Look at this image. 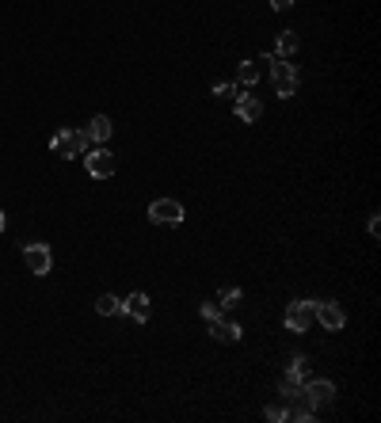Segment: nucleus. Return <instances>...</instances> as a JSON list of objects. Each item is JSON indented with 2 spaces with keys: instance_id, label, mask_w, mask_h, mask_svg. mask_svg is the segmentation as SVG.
Wrapping results in <instances>:
<instances>
[{
  "instance_id": "15",
  "label": "nucleus",
  "mask_w": 381,
  "mask_h": 423,
  "mask_svg": "<svg viewBox=\"0 0 381 423\" xmlns=\"http://www.w3.org/2000/svg\"><path fill=\"white\" fill-rule=\"evenodd\" d=\"M305 377H309V366H305V359H293V362H290V370H286V377H282V382L305 385Z\"/></svg>"
},
{
  "instance_id": "9",
  "label": "nucleus",
  "mask_w": 381,
  "mask_h": 423,
  "mask_svg": "<svg viewBox=\"0 0 381 423\" xmlns=\"http://www.w3.org/2000/svg\"><path fill=\"white\" fill-rule=\"evenodd\" d=\"M206 324H210V335L218 343H240V335H244L237 321H225V317H214V321H206Z\"/></svg>"
},
{
  "instance_id": "20",
  "label": "nucleus",
  "mask_w": 381,
  "mask_h": 423,
  "mask_svg": "<svg viewBox=\"0 0 381 423\" xmlns=\"http://www.w3.org/2000/svg\"><path fill=\"white\" fill-rule=\"evenodd\" d=\"M267 419H271V423H282L286 419V404L279 401V404H267Z\"/></svg>"
},
{
  "instance_id": "16",
  "label": "nucleus",
  "mask_w": 381,
  "mask_h": 423,
  "mask_svg": "<svg viewBox=\"0 0 381 423\" xmlns=\"http://www.w3.org/2000/svg\"><path fill=\"white\" fill-rule=\"evenodd\" d=\"M240 298H244V293H240L237 286H225V290L218 293V305H221V309H233V305H240Z\"/></svg>"
},
{
  "instance_id": "12",
  "label": "nucleus",
  "mask_w": 381,
  "mask_h": 423,
  "mask_svg": "<svg viewBox=\"0 0 381 423\" xmlns=\"http://www.w3.org/2000/svg\"><path fill=\"white\" fill-rule=\"evenodd\" d=\"M84 134H88V141H99V145H103V141L111 137V118H107V115H95Z\"/></svg>"
},
{
  "instance_id": "23",
  "label": "nucleus",
  "mask_w": 381,
  "mask_h": 423,
  "mask_svg": "<svg viewBox=\"0 0 381 423\" xmlns=\"http://www.w3.org/2000/svg\"><path fill=\"white\" fill-rule=\"evenodd\" d=\"M8 229V218H4V214H0V233H4Z\"/></svg>"
},
{
  "instance_id": "1",
  "label": "nucleus",
  "mask_w": 381,
  "mask_h": 423,
  "mask_svg": "<svg viewBox=\"0 0 381 423\" xmlns=\"http://www.w3.org/2000/svg\"><path fill=\"white\" fill-rule=\"evenodd\" d=\"M50 149H54L62 160H73V157H81V153L88 149V134L84 130H57L54 137H50Z\"/></svg>"
},
{
  "instance_id": "17",
  "label": "nucleus",
  "mask_w": 381,
  "mask_h": 423,
  "mask_svg": "<svg viewBox=\"0 0 381 423\" xmlns=\"http://www.w3.org/2000/svg\"><path fill=\"white\" fill-rule=\"evenodd\" d=\"M237 73H240V84H256L259 81V65L256 62H240Z\"/></svg>"
},
{
  "instance_id": "5",
  "label": "nucleus",
  "mask_w": 381,
  "mask_h": 423,
  "mask_svg": "<svg viewBox=\"0 0 381 423\" xmlns=\"http://www.w3.org/2000/svg\"><path fill=\"white\" fill-rule=\"evenodd\" d=\"M301 396H305V404L309 408H324V404H332V396H335V385L328 382V377H313V382H309L305 377V385H301Z\"/></svg>"
},
{
  "instance_id": "13",
  "label": "nucleus",
  "mask_w": 381,
  "mask_h": 423,
  "mask_svg": "<svg viewBox=\"0 0 381 423\" xmlns=\"http://www.w3.org/2000/svg\"><path fill=\"white\" fill-rule=\"evenodd\" d=\"M298 54V31H282L275 39V57H293Z\"/></svg>"
},
{
  "instance_id": "3",
  "label": "nucleus",
  "mask_w": 381,
  "mask_h": 423,
  "mask_svg": "<svg viewBox=\"0 0 381 423\" xmlns=\"http://www.w3.org/2000/svg\"><path fill=\"white\" fill-rule=\"evenodd\" d=\"M23 263H27L31 275H50V267H54V252H50V244H42V240H31V244H23Z\"/></svg>"
},
{
  "instance_id": "21",
  "label": "nucleus",
  "mask_w": 381,
  "mask_h": 423,
  "mask_svg": "<svg viewBox=\"0 0 381 423\" xmlns=\"http://www.w3.org/2000/svg\"><path fill=\"white\" fill-rule=\"evenodd\" d=\"M377 233H381V221H377V214H370V237L377 240Z\"/></svg>"
},
{
  "instance_id": "10",
  "label": "nucleus",
  "mask_w": 381,
  "mask_h": 423,
  "mask_svg": "<svg viewBox=\"0 0 381 423\" xmlns=\"http://www.w3.org/2000/svg\"><path fill=\"white\" fill-rule=\"evenodd\" d=\"M123 313H126V317H134V321H149V313H153L149 293H130V298L123 301Z\"/></svg>"
},
{
  "instance_id": "19",
  "label": "nucleus",
  "mask_w": 381,
  "mask_h": 423,
  "mask_svg": "<svg viewBox=\"0 0 381 423\" xmlns=\"http://www.w3.org/2000/svg\"><path fill=\"white\" fill-rule=\"evenodd\" d=\"M198 317H202V321H214V317H221V305L218 301H202V305H198Z\"/></svg>"
},
{
  "instance_id": "11",
  "label": "nucleus",
  "mask_w": 381,
  "mask_h": 423,
  "mask_svg": "<svg viewBox=\"0 0 381 423\" xmlns=\"http://www.w3.org/2000/svg\"><path fill=\"white\" fill-rule=\"evenodd\" d=\"M259 115H263L259 99H256V96H244V92H240V96H237V118H240V123H259Z\"/></svg>"
},
{
  "instance_id": "6",
  "label": "nucleus",
  "mask_w": 381,
  "mask_h": 423,
  "mask_svg": "<svg viewBox=\"0 0 381 423\" xmlns=\"http://www.w3.org/2000/svg\"><path fill=\"white\" fill-rule=\"evenodd\" d=\"M149 221H157V226H179L183 221V206L176 198H157V202H149Z\"/></svg>"
},
{
  "instance_id": "18",
  "label": "nucleus",
  "mask_w": 381,
  "mask_h": 423,
  "mask_svg": "<svg viewBox=\"0 0 381 423\" xmlns=\"http://www.w3.org/2000/svg\"><path fill=\"white\" fill-rule=\"evenodd\" d=\"M214 96L218 99H237L240 92H237V84H229V81H221V84H214Z\"/></svg>"
},
{
  "instance_id": "22",
  "label": "nucleus",
  "mask_w": 381,
  "mask_h": 423,
  "mask_svg": "<svg viewBox=\"0 0 381 423\" xmlns=\"http://www.w3.org/2000/svg\"><path fill=\"white\" fill-rule=\"evenodd\" d=\"M290 4H293V0H271V8H275V12H286Z\"/></svg>"
},
{
  "instance_id": "7",
  "label": "nucleus",
  "mask_w": 381,
  "mask_h": 423,
  "mask_svg": "<svg viewBox=\"0 0 381 423\" xmlns=\"http://www.w3.org/2000/svg\"><path fill=\"white\" fill-rule=\"evenodd\" d=\"M84 168H88V176H95V179L115 176V153H107V149H92V153H84Z\"/></svg>"
},
{
  "instance_id": "8",
  "label": "nucleus",
  "mask_w": 381,
  "mask_h": 423,
  "mask_svg": "<svg viewBox=\"0 0 381 423\" xmlns=\"http://www.w3.org/2000/svg\"><path fill=\"white\" fill-rule=\"evenodd\" d=\"M317 321L328 328V332H340L343 324H347V313H343L335 301H317Z\"/></svg>"
},
{
  "instance_id": "14",
  "label": "nucleus",
  "mask_w": 381,
  "mask_h": 423,
  "mask_svg": "<svg viewBox=\"0 0 381 423\" xmlns=\"http://www.w3.org/2000/svg\"><path fill=\"white\" fill-rule=\"evenodd\" d=\"M95 313H99V317H118V313H123V298H115V293H103V298L95 301Z\"/></svg>"
},
{
  "instance_id": "4",
  "label": "nucleus",
  "mask_w": 381,
  "mask_h": 423,
  "mask_svg": "<svg viewBox=\"0 0 381 423\" xmlns=\"http://www.w3.org/2000/svg\"><path fill=\"white\" fill-rule=\"evenodd\" d=\"M282 321H286L290 332H305V328L317 321V301H290Z\"/></svg>"
},
{
  "instance_id": "2",
  "label": "nucleus",
  "mask_w": 381,
  "mask_h": 423,
  "mask_svg": "<svg viewBox=\"0 0 381 423\" xmlns=\"http://www.w3.org/2000/svg\"><path fill=\"white\" fill-rule=\"evenodd\" d=\"M271 81H275V96L290 99L298 92V69L286 62V57H271Z\"/></svg>"
}]
</instances>
